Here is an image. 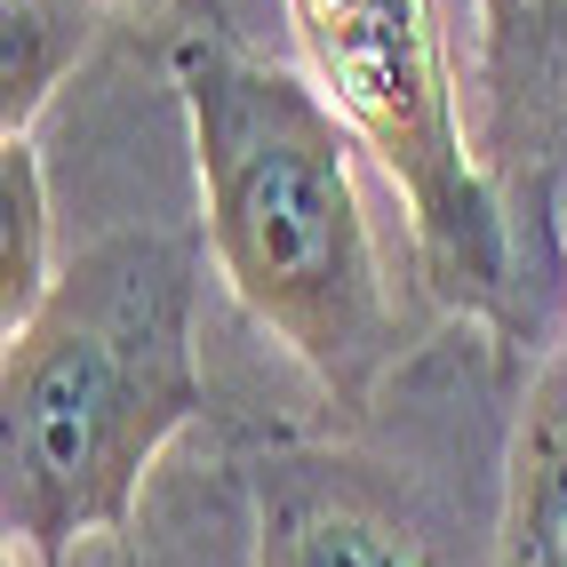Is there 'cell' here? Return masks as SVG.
Returning <instances> with one entry per match:
<instances>
[{
    "label": "cell",
    "instance_id": "obj_2",
    "mask_svg": "<svg viewBox=\"0 0 567 567\" xmlns=\"http://www.w3.org/2000/svg\"><path fill=\"white\" fill-rule=\"evenodd\" d=\"M168 72L193 121L200 233L224 288L328 400L360 408L400 360V312L352 184L360 136L305 72L264 64L224 32H184Z\"/></svg>",
    "mask_w": 567,
    "mask_h": 567
},
{
    "label": "cell",
    "instance_id": "obj_3",
    "mask_svg": "<svg viewBox=\"0 0 567 567\" xmlns=\"http://www.w3.org/2000/svg\"><path fill=\"white\" fill-rule=\"evenodd\" d=\"M288 24L312 64V89L344 112L360 153H375V168L408 200L432 296L447 312L512 328V224L464 136L440 0H288Z\"/></svg>",
    "mask_w": 567,
    "mask_h": 567
},
{
    "label": "cell",
    "instance_id": "obj_8",
    "mask_svg": "<svg viewBox=\"0 0 567 567\" xmlns=\"http://www.w3.org/2000/svg\"><path fill=\"white\" fill-rule=\"evenodd\" d=\"M56 216H49V176L32 136L0 144V336H17L56 288Z\"/></svg>",
    "mask_w": 567,
    "mask_h": 567
},
{
    "label": "cell",
    "instance_id": "obj_7",
    "mask_svg": "<svg viewBox=\"0 0 567 567\" xmlns=\"http://www.w3.org/2000/svg\"><path fill=\"white\" fill-rule=\"evenodd\" d=\"M96 9L104 0H0V144L32 136L64 72L96 49Z\"/></svg>",
    "mask_w": 567,
    "mask_h": 567
},
{
    "label": "cell",
    "instance_id": "obj_1",
    "mask_svg": "<svg viewBox=\"0 0 567 567\" xmlns=\"http://www.w3.org/2000/svg\"><path fill=\"white\" fill-rule=\"evenodd\" d=\"M200 256L168 233H104L56 272L49 305L0 336V527L9 567H64L104 536L136 567V496L161 447L208 408Z\"/></svg>",
    "mask_w": 567,
    "mask_h": 567
},
{
    "label": "cell",
    "instance_id": "obj_4",
    "mask_svg": "<svg viewBox=\"0 0 567 567\" xmlns=\"http://www.w3.org/2000/svg\"><path fill=\"white\" fill-rule=\"evenodd\" d=\"M256 567H447L400 487L344 447H280L248 472Z\"/></svg>",
    "mask_w": 567,
    "mask_h": 567
},
{
    "label": "cell",
    "instance_id": "obj_6",
    "mask_svg": "<svg viewBox=\"0 0 567 567\" xmlns=\"http://www.w3.org/2000/svg\"><path fill=\"white\" fill-rule=\"evenodd\" d=\"M496 153H519L567 112V0H480Z\"/></svg>",
    "mask_w": 567,
    "mask_h": 567
},
{
    "label": "cell",
    "instance_id": "obj_5",
    "mask_svg": "<svg viewBox=\"0 0 567 567\" xmlns=\"http://www.w3.org/2000/svg\"><path fill=\"white\" fill-rule=\"evenodd\" d=\"M496 567H567V344L536 368L512 424Z\"/></svg>",
    "mask_w": 567,
    "mask_h": 567
}]
</instances>
